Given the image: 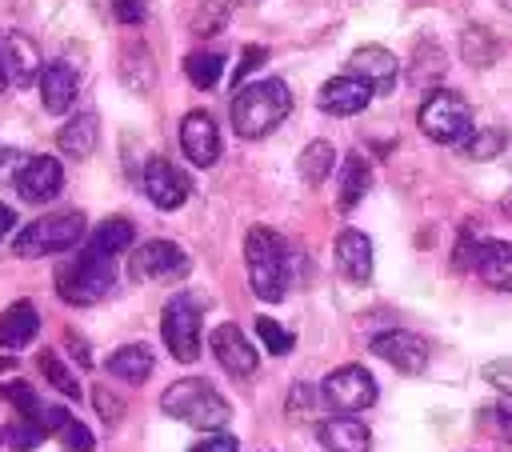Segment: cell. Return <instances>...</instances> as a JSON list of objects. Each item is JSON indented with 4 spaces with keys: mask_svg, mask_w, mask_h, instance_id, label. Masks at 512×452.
Returning <instances> with one entry per match:
<instances>
[{
    "mask_svg": "<svg viewBox=\"0 0 512 452\" xmlns=\"http://www.w3.org/2000/svg\"><path fill=\"white\" fill-rule=\"evenodd\" d=\"M0 52H4V72H8L12 84L32 88L40 80V52H36V44L24 32H8L0 40Z\"/></svg>",
    "mask_w": 512,
    "mask_h": 452,
    "instance_id": "cell-20",
    "label": "cell"
},
{
    "mask_svg": "<svg viewBox=\"0 0 512 452\" xmlns=\"http://www.w3.org/2000/svg\"><path fill=\"white\" fill-rule=\"evenodd\" d=\"M208 344H212V356L220 360V368L228 372V376H252L256 372V344L244 336V328L240 324H232V320H224V324H216L212 328V336H208Z\"/></svg>",
    "mask_w": 512,
    "mask_h": 452,
    "instance_id": "cell-11",
    "label": "cell"
},
{
    "mask_svg": "<svg viewBox=\"0 0 512 452\" xmlns=\"http://www.w3.org/2000/svg\"><path fill=\"white\" fill-rule=\"evenodd\" d=\"M184 72L196 88H216L220 72H224V56L220 52H188L184 56Z\"/></svg>",
    "mask_w": 512,
    "mask_h": 452,
    "instance_id": "cell-29",
    "label": "cell"
},
{
    "mask_svg": "<svg viewBox=\"0 0 512 452\" xmlns=\"http://www.w3.org/2000/svg\"><path fill=\"white\" fill-rule=\"evenodd\" d=\"M36 332H40V312L28 300H16L0 312V344L4 348H24L36 340Z\"/></svg>",
    "mask_w": 512,
    "mask_h": 452,
    "instance_id": "cell-23",
    "label": "cell"
},
{
    "mask_svg": "<svg viewBox=\"0 0 512 452\" xmlns=\"http://www.w3.org/2000/svg\"><path fill=\"white\" fill-rule=\"evenodd\" d=\"M500 208H504V212H508V216H512V188H508V192H504V200H500Z\"/></svg>",
    "mask_w": 512,
    "mask_h": 452,
    "instance_id": "cell-40",
    "label": "cell"
},
{
    "mask_svg": "<svg viewBox=\"0 0 512 452\" xmlns=\"http://www.w3.org/2000/svg\"><path fill=\"white\" fill-rule=\"evenodd\" d=\"M144 192L160 212H176L192 192V176L184 168H176L172 160L152 156L148 168H144Z\"/></svg>",
    "mask_w": 512,
    "mask_h": 452,
    "instance_id": "cell-10",
    "label": "cell"
},
{
    "mask_svg": "<svg viewBox=\"0 0 512 452\" xmlns=\"http://www.w3.org/2000/svg\"><path fill=\"white\" fill-rule=\"evenodd\" d=\"M40 372L48 376V384H52L64 400H80V380L72 376V368H68L52 348H44V352H40Z\"/></svg>",
    "mask_w": 512,
    "mask_h": 452,
    "instance_id": "cell-28",
    "label": "cell"
},
{
    "mask_svg": "<svg viewBox=\"0 0 512 452\" xmlns=\"http://www.w3.org/2000/svg\"><path fill=\"white\" fill-rule=\"evenodd\" d=\"M8 84V72H4V52H0V88Z\"/></svg>",
    "mask_w": 512,
    "mask_h": 452,
    "instance_id": "cell-41",
    "label": "cell"
},
{
    "mask_svg": "<svg viewBox=\"0 0 512 452\" xmlns=\"http://www.w3.org/2000/svg\"><path fill=\"white\" fill-rule=\"evenodd\" d=\"M332 252H336V268H340L344 280L364 284L372 276V240L360 228H340Z\"/></svg>",
    "mask_w": 512,
    "mask_h": 452,
    "instance_id": "cell-18",
    "label": "cell"
},
{
    "mask_svg": "<svg viewBox=\"0 0 512 452\" xmlns=\"http://www.w3.org/2000/svg\"><path fill=\"white\" fill-rule=\"evenodd\" d=\"M64 188V168L56 156H32L24 160L20 176H16V192L32 204H44V200H56V192Z\"/></svg>",
    "mask_w": 512,
    "mask_h": 452,
    "instance_id": "cell-16",
    "label": "cell"
},
{
    "mask_svg": "<svg viewBox=\"0 0 512 452\" xmlns=\"http://www.w3.org/2000/svg\"><path fill=\"white\" fill-rule=\"evenodd\" d=\"M244 264H248V284L260 300H268V304L284 300V292H288V248H284L276 228H264V224L248 228Z\"/></svg>",
    "mask_w": 512,
    "mask_h": 452,
    "instance_id": "cell-3",
    "label": "cell"
},
{
    "mask_svg": "<svg viewBox=\"0 0 512 452\" xmlns=\"http://www.w3.org/2000/svg\"><path fill=\"white\" fill-rule=\"evenodd\" d=\"M160 336H164L172 360L192 364L200 356V304L192 296H172L160 316Z\"/></svg>",
    "mask_w": 512,
    "mask_h": 452,
    "instance_id": "cell-7",
    "label": "cell"
},
{
    "mask_svg": "<svg viewBox=\"0 0 512 452\" xmlns=\"http://www.w3.org/2000/svg\"><path fill=\"white\" fill-rule=\"evenodd\" d=\"M188 452H236V436H228V432L220 428V432H212V436H204L200 444H192Z\"/></svg>",
    "mask_w": 512,
    "mask_h": 452,
    "instance_id": "cell-37",
    "label": "cell"
},
{
    "mask_svg": "<svg viewBox=\"0 0 512 452\" xmlns=\"http://www.w3.org/2000/svg\"><path fill=\"white\" fill-rule=\"evenodd\" d=\"M368 188H372V168H368V160H364L360 152H348V160H344V168H340V196H336V204L348 212V208H356V204L368 196Z\"/></svg>",
    "mask_w": 512,
    "mask_h": 452,
    "instance_id": "cell-25",
    "label": "cell"
},
{
    "mask_svg": "<svg viewBox=\"0 0 512 452\" xmlns=\"http://www.w3.org/2000/svg\"><path fill=\"white\" fill-rule=\"evenodd\" d=\"M296 168H300V180H304L308 188H320V184L332 176V168H336V148H332L328 140H312V144L300 152Z\"/></svg>",
    "mask_w": 512,
    "mask_h": 452,
    "instance_id": "cell-26",
    "label": "cell"
},
{
    "mask_svg": "<svg viewBox=\"0 0 512 452\" xmlns=\"http://www.w3.org/2000/svg\"><path fill=\"white\" fill-rule=\"evenodd\" d=\"M348 72L360 76V80H368L376 92H392L396 72H400V60L388 48H380V44H364V48H356L348 56Z\"/></svg>",
    "mask_w": 512,
    "mask_h": 452,
    "instance_id": "cell-17",
    "label": "cell"
},
{
    "mask_svg": "<svg viewBox=\"0 0 512 452\" xmlns=\"http://www.w3.org/2000/svg\"><path fill=\"white\" fill-rule=\"evenodd\" d=\"M128 268H132L136 280H160V284H164V280L188 276L192 260H188V252L176 248L172 240H148V244H140V248L132 252Z\"/></svg>",
    "mask_w": 512,
    "mask_h": 452,
    "instance_id": "cell-9",
    "label": "cell"
},
{
    "mask_svg": "<svg viewBox=\"0 0 512 452\" xmlns=\"http://www.w3.org/2000/svg\"><path fill=\"white\" fill-rule=\"evenodd\" d=\"M84 212H48L32 224H24L12 240V252L16 256H56L64 248H72L80 236H84Z\"/></svg>",
    "mask_w": 512,
    "mask_h": 452,
    "instance_id": "cell-6",
    "label": "cell"
},
{
    "mask_svg": "<svg viewBox=\"0 0 512 452\" xmlns=\"http://www.w3.org/2000/svg\"><path fill=\"white\" fill-rule=\"evenodd\" d=\"M112 284H116V256H108L92 244L76 260L56 268V292H60V300H68L76 308L96 304L100 296L112 292Z\"/></svg>",
    "mask_w": 512,
    "mask_h": 452,
    "instance_id": "cell-4",
    "label": "cell"
},
{
    "mask_svg": "<svg viewBox=\"0 0 512 452\" xmlns=\"http://www.w3.org/2000/svg\"><path fill=\"white\" fill-rule=\"evenodd\" d=\"M508 148V132L504 128H484V132H472L468 140H464V152L472 156V160H492V156H500Z\"/></svg>",
    "mask_w": 512,
    "mask_h": 452,
    "instance_id": "cell-30",
    "label": "cell"
},
{
    "mask_svg": "<svg viewBox=\"0 0 512 452\" xmlns=\"http://www.w3.org/2000/svg\"><path fill=\"white\" fill-rule=\"evenodd\" d=\"M224 24H228V0H204L200 20H196V32H200V36H212V32H220Z\"/></svg>",
    "mask_w": 512,
    "mask_h": 452,
    "instance_id": "cell-34",
    "label": "cell"
},
{
    "mask_svg": "<svg viewBox=\"0 0 512 452\" xmlns=\"http://www.w3.org/2000/svg\"><path fill=\"white\" fill-rule=\"evenodd\" d=\"M12 224H16V216H12V208H8V204H0V236H4V232H8Z\"/></svg>",
    "mask_w": 512,
    "mask_h": 452,
    "instance_id": "cell-39",
    "label": "cell"
},
{
    "mask_svg": "<svg viewBox=\"0 0 512 452\" xmlns=\"http://www.w3.org/2000/svg\"><path fill=\"white\" fill-rule=\"evenodd\" d=\"M132 220H124V216H108V220H100L96 224V232H92V248H100V252H108V256H120V252H128L132 248Z\"/></svg>",
    "mask_w": 512,
    "mask_h": 452,
    "instance_id": "cell-27",
    "label": "cell"
},
{
    "mask_svg": "<svg viewBox=\"0 0 512 452\" xmlns=\"http://www.w3.org/2000/svg\"><path fill=\"white\" fill-rule=\"evenodd\" d=\"M144 16V8H140V0H120V20H140Z\"/></svg>",
    "mask_w": 512,
    "mask_h": 452,
    "instance_id": "cell-38",
    "label": "cell"
},
{
    "mask_svg": "<svg viewBox=\"0 0 512 452\" xmlns=\"http://www.w3.org/2000/svg\"><path fill=\"white\" fill-rule=\"evenodd\" d=\"M288 112H292V92H288V84H284L280 76L244 84V88L232 96V128H236V136H244V140L268 136Z\"/></svg>",
    "mask_w": 512,
    "mask_h": 452,
    "instance_id": "cell-1",
    "label": "cell"
},
{
    "mask_svg": "<svg viewBox=\"0 0 512 452\" xmlns=\"http://www.w3.org/2000/svg\"><path fill=\"white\" fill-rule=\"evenodd\" d=\"M472 272L496 288V292H512V244L508 240H480L476 256H472Z\"/></svg>",
    "mask_w": 512,
    "mask_h": 452,
    "instance_id": "cell-19",
    "label": "cell"
},
{
    "mask_svg": "<svg viewBox=\"0 0 512 452\" xmlns=\"http://www.w3.org/2000/svg\"><path fill=\"white\" fill-rule=\"evenodd\" d=\"M36 84H40V100H44V108H48L52 116L68 112V108L76 104V96H80V72H76L72 60H52V64H44Z\"/></svg>",
    "mask_w": 512,
    "mask_h": 452,
    "instance_id": "cell-14",
    "label": "cell"
},
{
    "mask_svg": "<svg viewBox=\"0 0 512 452\" xmlns=\"http://www.w3.org/2000/svg\"><path fill=\"white\" fill-rule=\"evenodd\" d=\"M180 148L196 168H212L220 160V128L208 112H188L180 120Z\"/></svg>",
    "mask_w": 512,
    "mask_h": 452,
    "instance_id": "cell-13",
    "label": "cell"
},
{
    "mask_svg": "<svg viewBox=\"0 0 512 452\" xmlns=\"http://www.w3.org/2000/svg\"><path fill=\"white\" fill-rule=\"evenodd\" d=\"M376 96V88L368 84V80H360V76H352V72H344V76H332L324 88H320V108L328 112V116H356V112H364L368 108V100Z\"/></svg>",
    "mask_w": 512,
    "mask_h": 452,
    "instance_id": "cell-15",
    "label": "cell"
},
{
    "mask_svg": "<svg viewBox=\"0 0 512 452\" xmlns=\"http://www.w3.org/2000/svg\"><path fill=\"white\" fill-rule=\"evenodd\" d=\"M104 368H108L116 380H124V384H144V380L152 376V348H148V344H120V348L104 360Z\"/></svg>",
    "mask_w": 512,
    "mask_h": 452,
    "instance_id": "cell-24",
    "label": "cell"
},
{
    "mask_svg": "<svg viewBox=\"0 0 512 452\" xmlns=\"http://www.w3.org/2000/svg\"><path fill=\"white\" fill-rule=\"evenodd\" d=\"M256 336L264 340V348H268L272 356H284V352L292 348V332H288L284 324H276L272 316H256Z\"/></svg>",
    "mask_w": 512,
    "mask_h": 452,
    "instance_id": "cell-32",
    "label": "cell"
},
{
    "mask_svg": "<svg viewBox=\"0 0 512 452\" xmlns=\"http://www.w3.org/2000/svg\"><path fill=\"white\" fill-rule=\"evenodd\" d=\"M4 440H8V448H12V452H28L32 444H40V440H44V424H40V420L20 416L16 424H8V428H4Z\"/></svg>",
    "mask_w": 512,
    "mask_h": 452,
    "instance_id": "cell-31",
    "label": "cell"
},
{
    "mask_svg": "<svg viewBox=\"0 0 512 452\" xmlns=\"http://www.w3.org/2000/svg\"><path fill=\"white\" fill-rule=\"evenodd\" d=\"M96 136H100L96 112H76V116L64 120V128L56 132V148H60L68 160H88L92 148H96Z\"/></svg>",
    "mask_w": 512,
    "mask_h": 452,
    "instance_id": "cell-22",
    "label": "cell"
},
{
    "mask_svg": "<svg viewBox=\"0 0 512 452\" xmlns=\"http://www.w3.org/2000/svg\"><path fill=\"white\" fill-rule=\"evenodd\" d=\"M420 132L436 144H464L472 136V108L452 88H432L416 112Z\"/></svg>",
    "mask_w": 512,
    "mask_h": 452,
    "instance_id": "cell-5",
    "label": "cell"
},
{
    "mask_svg": "<svg viewBox=\"0 0 512 452\" xmlns=\"http://www.w3.org/2000/svg\"><path fill=\"white\" fill-rule=\"evenodd\" d=\"M160 412L172 416V420H180V424L204 428V432H220V428L232 420V404H228V400L212 388V380H204V376L168 384V392L160 396Z\"/></svg>",
    "mask_w": 512,
    "mask_h": 452,
    "instance_id": "cell-2",
    "label": "cell"
},
{
    "mask_svg": "<svg viewBox=\"0 0 512 452\" xmlns=\"http://www.w3.org/2000/svg\"><path fill=\"white\" fill-rule=\"evenodd\" d=\"M480 420H484V428H488V432H496V436L512 440V408H508V404L484 408V412H480Z\"/></svg>",
    "mask_w": 512,
    "mask_h": 452,
    "instance_id": "cell-35",
    "label": "cell"
},
{
    "mask_svg": "<svg viewBox=\"0 0 512 452\" xmlns=\"http://www.w3.org/2000/svg\"><path fill=\"white\" fill-rule=\"evenodd\" d=\"M320 444L328 452H368L372 448V432L368 424H360L352 412H340V416H328L320 420Z\"/></svg>",
    "mask_w": 512,
    "mask_h": 452,
    "instance_id": "cell-21",
    "label": "cell"
},
{
    "mask_svg": "<svg viewBox=\"0 0 512 452\" xmlns=\"http://www.w3.org/2000/svg\"><path fill=\"white\" fill-rule=\"evenodd\" d=\"M368 348H372L380 360H388L396 372H408V376L424 372V364H428V344H424V336L404 332V328H392V332L372 336Z\"/></svg>",
    "mask_w": 512,
    "mask_h": 452,
    "instance_id": "cell-12",
    "label": "cell"
},
{
    "mask_svg": "<svg viewBox=\"0 0 512 452\" xmlns=\"http://www.w3.org/2000/svg\"><path fill=\"white\" fill-rule=\"evenodd\" d=\"M320 400H324L328 408H336V412H352V416H356V412H364V408L376 404V380H372L368 368L344 364V368H336V372L324 376Z\"/></svg>",
    "mask_w": 512,
    "mask_h": 452,
    "instance_id": "cell-8",
    "label": "cell"
},
{
    "mask_svg": "<svg viewBox=\"0 0 512 452\" xmlns=\"http://www.w3.org/2000/svg\"><path fill=\"white\" fill-rule=\"evenodd\" d=\"M56 432H60V436H64V444H68V448H76V452H88V448H92V432H88L76 416H68V412H60Z\"/></svg>",
    "mask_w": 512,
    "mask_h": 452,
    "instance_id": "cell-33",
    "label": "cell"
},
{
    "mask_svg": "<svg viewBox=\"0 0 512 452\" xmlns=\"http://www.w3.org/2000/svg\"><path fill=\"white\" fill-rule=\"evenodd\" d=\"M264 60H268V48L248 44V48H244V56H240V64H236V72H232V84H244V80H248Z\"/></svg>",
    "mask_w": 512,
    "mask_h": 452,
    "instance_id": "cell-36",
    "label": "cell"
}]
</instances>
